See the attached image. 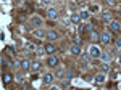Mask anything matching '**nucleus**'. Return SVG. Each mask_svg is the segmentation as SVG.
<instances>
[{
    "label": "nucleus",
    "mask_w": 121,
    "mask_h": 90,
    "mask_svg": "<svg viewBox=\"0 0 121 90\" xmlns=\"http://www.w3.org/2000/svg\"><path fill=\"white\" fill-rule=\"evenodd\" d=\"M100 55H102V50L97 47V45H91L89 47V56H92V58H100Z\"/></svg>",
    "instance_id": "1"
},
{
    "label": "nucleus",
    "mask_w": 121,
    "mask_h": 90,
    "mask_svg": "<svg viewBox=\"0 0 121 90\" xmlns=\"http://www.w3.org/2000/svg\"><path fill=\"white\" fill-rule=\"evenodd\" d=\"M100 42L105 45H108L110 42H112V36L108 34V32H103V34H100Z\"/></svg>",
    "instance_id": "2"
},
{
    "label": "nucleus",
    "mask_w": 121,
    "mask_h": 90,
    "mask_svg": "<svg viewBox=\"0 0 121 90\" xmlns=\"http://www.w3.org/2000/svg\"><path fill=\"white\" fill-rule=\"evenodd\" d=\"M110 31H112V32H116V34H118V32L121 31V24L118 23V21H112V23H110Z\"/></svg>",
    "instance_id": "3"
},
{
    "label": "nucleus",
    "mask_w": 121,
    "mask_h": 90,
    "mask_svg": "<svg viewBox=\"0 0 121 90\" xmlns=\"http://www.w3.org/2000/svg\"><path fill=\"white\" fill-rule=\"evenodd\" d=\"M31 24H32V26H36V27H39V29H40V26H42V24H44V21H42V19L39 18V16H32V18H31Z\"/></svg>",
    "instance_id": "4"
},
{
    "label": "nucleus",
    "mask_w": 121,
    "mask_h": 90,
    "mask_svg": "<svg viewBox=\"0 0 121 90\" xmlns=\"http://www.w3.org/2000/svg\"><path fill=\"white\" fill-rule=\"evenodd\" d=\"M53 79H55V76H53V74H45V76L42 77V81H44L45 85H50V84L53 82Z\"/></svg>",
    "instance_id": "5"
},
{
    "label": "nucleus",
    "mask_w": 121,
    "mask_h": 90,
    "mask_svg": "<svg viewBox=\"0 0 121 90\" xmlns=\"http://www.w3.org/2000/svg\"><path fill=\"white\" fill-rule=\"evenodd\" d=\"M47 16H48L50 19H56L58 18V11H56L55 8H48L47 10Z\"/></svg>",
    "instance_id": "6"
},
{
    "label": "nucleus",
    "mask_w": 121,
    "mask_h": 90,
    "mask_svg": "<svg viewBox=\"0 0 121 90\" xmlns=\"http://www.w3.org/2000/svg\"><path fill=\"white\" fill-rule=\"evenodd\" d=\"M47 64H48V66H52V68H55L56 64H58V58H56V56H53V55H52V56H48Z\"/></svg>",
    "instance_id": "7"
},
{
    "label": "nucleus",
    "mask_w": 121,
    "mask_h": 90,
    "mask_svg": "<svg viewBox=\"0 0 121 90\" xmlns=\"http://www.w3.org/2000/svg\"><path fill=\"white\" fill-rule=\"evenodd\" d=\"M100 58H102V61L103 63H110V60H112V55L108 53V52H102V55H100Z\"/></svg>",
    "instance_id": "8"
},
{
    "label": "nucleus",
    "mask_w": 121,
    "mask_h": 90,
    "mask_svg": "<svg viewBox=\"0 0 121 90\" xmlns=\"http://www.w3.org/2000/svg\"><path fill=\"white\" fill-rule=\"evenodd\" d=\"M2 81H3V84L7 85V84H10V82L13 81V76H11L10 72H5V74H3V77H2Z\"/></svg>",
    "instance_id": "9"
},
{
    "label": "nucleus",
    "mask_w": 121,
    "mask_h": 90,
    "mask_svg": "<svg viewBox=\"0 0 121 90\" xmlns=\"http://www.w3.org/2000/svg\"><path fill=\"white\" fill-rule=\"evenodd\" d=\"M19 64H21V69L23 71H31V63H29L28 60H23Z\"/></svg>",
    "instance_id": "10"
},
{
    "label": "nucleus",
    "mask_w": 121,
    "mask_h": 90,
    "mask_svg": "<svg viewBox=\"0 0 121 90\" xmlns=\"http://www.w3.org/2000/svg\"><path fill=\"white\" fill-rule=\"evenodd\" d=\"M47 39H48V40H56V39H58V32H55V31L47 32Z\"/></svg>",
    "instance_id": "11"
},
{
    "label": "nucleus",
    "mask_w": 121,
    "mask_h": 90,
    "mask_svg": "<svg viewBox=\"0 0 121 90\" xmlns=\"http://www.w3.org/2000/svg\"><path fill=\"white\" fill-rule=\"evenodd\" d=\"M40 66H42L40 61H34V63H31V71H32V72L39 71V69H40Z\"/></svg>",
    "instance_id": "12"
},
{
    "label": "nucleus",
    "mask_w": 121,
    "mask_h": 90,
    "mask_svg": "<svg viewBox=\"0 0 121 90\" xmlns=\"http://www.w3.org/2000/svg\"><path fill=\"white\" fill-rule=\"evenodd\" d=\"M45 52L50 55V56H52V55L55 53V47H53L52 44H47V45H45Z\"/></svg>",
    "instance_id": "13"
},
{
    "label": "nucleus",
    "mask_w": 121,
    "mask_h": 90,
    "mask_svg": "<svg viewBox=\"0 0 121 90\" xmlns=\"http://www.w3.org/2000/svg\"><path fill=\"white\" fill-rule=\"evenodd\" d=\"M102 19H103V21H110V23H112V13H110V11L102 13Z\"/></svg>",
    "instance_id": "14"
},
{
    "label": "nucleus",
    "mask_w": 121,
    "mask_h": 90,
    "mask_svg": "<svg viewBox=\"0 0 121 90\" xmlns=\"http://www.w3.org/2000/svg\"><path fill=\"white\" fill-rule=\"evenodd\" d=\"M91 40H92V42H99V40H100V34L94 31L92 34H91Z\"/></svg>",
    "instance_id": "15"
},
{
    "label": "nucleus",
    "mask_w": 121,
    "mask_h": 90,
    "mask_svg": "<svg viewBox=\"0 0 121 90\" xmlns=\"http://www.w3.org/2000/svg\"><path fill=\"white\" fill-rule=\"evenodd\" d=\"M71 53L73 55H79L81 53V47H79V45H73V47H71Z\"/></svg>",
    "instance_id": "16"
},
{
    "label": "nucleus",
    "mask_w": 121,
    "mask_h": 90,
    "mask_svg": "<svg viewBox=\"0 0 121 90\" xmlns=\"http://www.w3.org/2000/svg\"><path fill=\"white\" fill-rule=\"evenodd\" d=\"M71 21H73V23H79V21H81V15H79V13H73V15H71Z\"/></svg>",
    "instance_id": "17"
},
{
    "label": "nucleus",
    "mask_w": 121,
    "mask_h": 90,
    "mask_svg": "<svg viewBox=\"0 0 121 90\" xmlns=\"http://www.w3.org/2000/svg\"><path fill=\"white\" fill-rule=\"evenodd\" d=\"M32 34H34V36H37V37H47V34L44 32V31H42V29H36Z\"/></svg>",
    "instance_id": "18"
},
{
    "label": "nucleus",
    "mask_w": 121,
    "mask_h": 90,
    "mask_svg": "<svg viewBox=\"0 0 121 90\" xmlns=\"http://www.w3.org/2000/svg\"><path fill=\"white\" fill-rule=\"evenodd\" d=\"M95 82H97V84H103V82H105V76H103V74L95 76Z\"/></svg>",
    "instance_id": "19"
},
{
    "label": "nucleus",
    "mask_w": 121,
    "mask_h": 90,
    "mask_svg": "<svg viewBox=\"0 0 121 90\" xmlns=\"http://www.w3.org/2000/svg\"><path fill=\"white\" fill-rule=\"evenodd\" d=\"M99 5H91V7H89V11H91V13H95V11H99Z\"/></svg>",
    "instance_id": "20"
},
{
    "label": "nucleus",
    "mask_w": 121,
    "mask_h": 90,
    "mask_svg": "<svg viewBox=\"0 0 121 90\" xmlns=\"http://www.w3.org/2000/svg\"><path fill=\"white\" fill-rule=\"evenodd\" d=\"M82 63H84V66H86V64H89V53L82 55Z\"/></svg>",
    "instance_id": "21"
},
{
    "label": "nucleus",
    "mask_w": 121,
    "mask_h": 90,
    "mask_svg": "<svg viewBox=\"0 0 121 90\" xmlns=\"http://www.w3.org/2000/svg\"><path fill=\"white\" fill-rule=\"evenodd\" d=\"M102 71H103V72H108V71H110V64L103 63V64H102Z\"/></svg>",
    "instance_id": "22"
},
{
    "label": "nucleus",
    "mask_w": 121,
    "mask_h": 90,
    "mask_svg": "<svg viewBox=\"0 0 121 90\" xmlns=\"http://www.w3.org/2000/svg\"><path fill=\"white\" fill-rule=\"evenodd\" d=\"M81 15V19H87L89 18V11H82V13H79Z\"/></svg>",
    "instance_id": "23"
},
{
    "label": "nucleus",
    "mask_w": 121,
    "mask_h": 90,
    "mask_svg": "<svg viewBox=\"0 0 121 90\" xmlns=\"http://www.w3.org/2000/svg\"><path fill=\"white\" fill-rule=\"evenodd\" d=\"M65 74H66L65 71H61V69H58V71H56V77H60V79H61V77H63Z\"/></svg>",
    "instance_id": "24"
},
{
    "label": "nucleus",
    "mask_w": 121,
    "mask_h": 90,
    "mask_svg": "<svg viewBox=\"0 0 121 90\" xmlns=\"http://www.w3.org/2000/svg\"><path fill=\"white\" fill-rule=\"evenodd\" d=\"M86 31L92 34V32H94V27H92V24H86Z\"/></svg>",
    "instance_id": "25"
},
{
    "label": "nucleus",
    "mask_w": 121,
    "mask_h": 90,
    "mask_svg": "<svg viewBox=\"0 0 121 90\" xmlns=\"http://www.w3.org/2000/svg\"><path fill=\"white\" fill-rule=\"evenodd\" d=\"M37 53L39 55H44V53H45V47H39V48H37Z\"/></svg>",
    "instance_id": "26"
},
{
    "label": "nucleus",
    "mask_w": 121,
    "mask_h": 90,
    "mask_svg": "<svg viewBox=\"0 0 121 90\" xmlns=\"http://www.w3.org/2000/svg\"><path fill=\"white\" fill-rule=\"evenodd\" d=\"M71 77H73V71L68 69V71H66V79H71Z\"/></svg>",
    "instance_id": "27"
},
{
    "label": "nucleus",
    "mask_w": 121,
    "mask_h": 90,
    "mask_svg": "<svg viewBox=\"0 0 121 90\" xmlns=\"http://www.w3.org/2000/svg\"><path fill=\"white\" fill-rule=\"evenodd\" d=\"M7 52H8L10 55H13V53H15V48H13V47L10 45V47H7Z\"/></svg>",
    "instance_id": "28"
},
{
    "label": "nucleus",
    "mask_w": 121,
    "mask_h": 90,
    "mask_svg": "<svg viewBox=\"0 0 121 90\" xmlns=\"http://www.w3.org/2000/svg\"><path fill=\"white\" fill-rule=\"evenodd\" d=\"M79 32H81V34H84V32H86V26H79Z\"/></svg>",
    "instance_id": "29"
},
{
    "label": "nucleus",
    "mask_w": 121,
    "mask_h": 90,
    "mask_svg": "<svg viewBox=\"0 0 121 90\" xmlns=\"http://www.w3.org/2000/svg\"><path fill=\"white\" fill-rule=\"evenodd\" d=\"M7 66H8V64H7V61H5V58H2V68H3V69H5V68H7Z\"/></svg>",
    "instance_id": "30"
},
{
    "label": "nucleus",
    "mask_w": 121,
    "mask_h": 90,
    "mask_svg": "<svg viewBox=\"0 0 121 90\" xmlns=\"http://www.w3.org/2000/svg\"><path fill=\"white\" fill-rule=\"evenodd\" d=\"M21 90H29V85L28 84H23V85H21Z\"/></svg>",
    "instance_id": "31"
},
{
    "label": "nucleus",
    "mask_w": 121,
    "mask_h": 90,
    "mask_svg": "<svg viewBox=\"0 0 121 90\" xmlns=\"http://www.w3.org/2000/svg\"><path fill=\"white\" fill-rule=\"evenodd\" d=\"M28 48H31V50H34V48H36V45H34V44H31V42H29V44H28Z\"/></svg>",
    "instance_id": "32"
},
{
    "label": "nucleus",
    "mask_w": 121,
    "mask_h": 90,
    "mask_svg": "<svg viewBox=\"0 0 121 90\" xmlns=\"http://www.w3.org/2000/svg\"><path fill=\"white\" fill-rule=\"evenodd\" d=\"M115 44H116V47H121V39H116Z\"/></svg>",
    "instance_id": "33"
},
{
    "label": "nucleus",
    "mask_w": 121,
    "mask_h": 90,
    "mask_svg": "<svg viewBox=\"0 0 121 90\" xmlns=\"http://www.w3.org/2000/svg\"><path fill=\"white\" fill-rule=\"evenodd\" d=\"M50 90H61L60 87H50Z\"/></svg>",
    "instance_id": "34"
},
{
    "label": "nucleus",
    "mask_w": 121,
    "mask_h": 90,
    "mask_svg": "<svg viewBox=\"0 0 121 90\" xmlns=\"http://www.w3.org/2000/svg\"><path fill=\"white\" fill-rule=\"evenodd\" d=\"M120 15H121V8H120Z\"/></svg>",
    "instance_id": "35"
}]
</instances>
